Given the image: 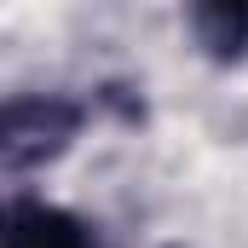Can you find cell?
I'll list each match as a JSON object with an SVG mask.
<instances>
[{"mask_svg":"<svg viewBox=\"0 0 248 248\" xmlns=\"http://www.w3.org/2000/svg\"><path fill=\"white\" fill-rule=\"evenodd\" d=\"M81 110L52 93H29L0 104V168H41L75 139Z\"/></svg>","mask_w":248,"mask_h":248,"instance_id":"6da1fadb","label":"cell"},{"mask_svg":"<svg viewBox=\"0 0 248 248\" xmlns=\"http://www.w3.org/2000/svg\"><path fill=\"white\" fill-rule=\"evenodd\" d=\"M190 29L214 58H243L248 52V0H185Z\"/></svg>","mask_w":248,"mask_h":248,"instance_id":"3957f363","label":"cell"},{"mask_svg":"<svg viewBox=\"0 0 248 248\" xmlns=\"http://www.w3.org/2000/svg\"><path fill=\"white\" fill-rule=\"evenodd\" d=\"M0 248H98V237H93V225H81L63 208L17 202L0 219Z\"/></svg>","mask_w":248,"mask_h":248,"instance_id":"7a4b0ae2","label":"cell"}]
</instances>
